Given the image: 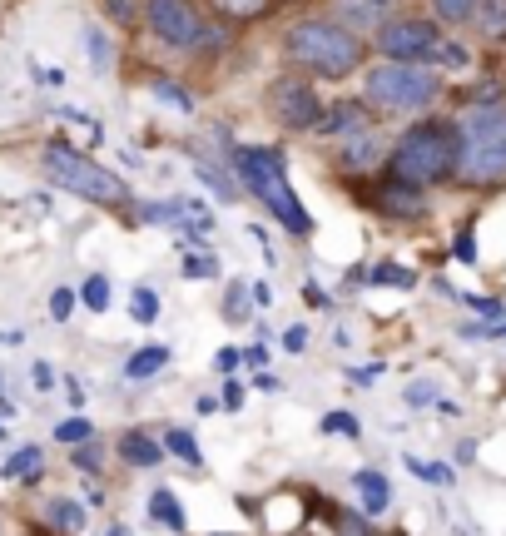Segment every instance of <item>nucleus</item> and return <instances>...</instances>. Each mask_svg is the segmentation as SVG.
Segmentation results:
<instances>
[{
    "mask_svg": "<svg viewBox=\"0 0 506 536\" xmlns=\"http://www.w3.org/2000/svg\"><path fill=\"white\" fill-rule=\"evenodd\" d=\"M194 412H199V417H209V412H224V402L219 398H199L194 402Z\"/></svg>",
    "mask_w": 506,
    "mask_h": 536,
    "instance_id": "nucleus-48",
    "label": "nucleus"
},
{
    "mask_svg": "<svg viewBox=\"0 0 506 536\" xmlns=\"http://www.w3.org/2000/svg\"><path fill=\"white\" fill-rule=\"evenodd\" d=\"M55 437L75 447V442H90V437H95V427H90L85 417H70V422H60V427H55Z\"/></svg>",
    "mask_w": 506,
    "mask_h": 536,
    "instance_id": "nucleus-33",
    "label": "nucleus"
},
{
    "mask_svg": "<svg viewBox=\"0 0 506 536\" xmlns=\"http://www.w3.org/2000/svg\"><path fill=\"white\" fill-rule=\"evenodd\" d=\"M70 462H75V467H85V472H100V467H105V457H100L90 442H85V447L75 442V447H70Z\"/></svg>",
    "mask_w": 506,
    "mask_h": 536,
    "instance_id": "nucleus-38",
    "label": "nucleus"
},
{
    "mask_svg": "<svg viewBox=\"0 0 506 536\" xmlns=\"http://www.w3.org/2000/svg\"><path fill=\"white\" fill-rule=\"evenodd\" d=\"M442 95V75L432 65H407V60H378L363 75V100L382 115H422Z\"/></svg>",
    "mask_w": 506,
    "mask_h": 536,
    "instance_id": "nucleus-6",
    "label": "nucleus"
},
{
    "mask_svg": "<svg viewBox=\"0 0 506 536\" xmlns=\"http://www.w3.org/2000/svg\"><path fill=\"white\" fill-rule=\"evenodd\" d=\"M214 363H219V373H234V368L244 363V353H239V348H219V358H214Z\"/></svg>",
    "mask_w": 506,
    "mask_h": 536,
    "instance_id": "nucleus-43",
    "label": "nucleus"
},
{
    "mask_svg": "<svg viewBox=\"0 0 506 536\" xmlns=\"http://www.w3.org/2000/svg\"><path fill=\"white\" fill-rule=\"evenodd\" d=\"M353 487H358V497H363V507H368V517H382L387 507H392V482L373 472V467H363L358 477H353Z\"/></svg>",
    "mask_w": 506,
    "mask_h": 536,
    "instance_id": "nucleus-13",
    "label": "nucleus"
},
{
    "mask_svg": "<svg viewBox=\"0 0 506 536\" xmlns=\"http://www.w3.org/2000/svg\"><path fill=\"white\" fill-rule=\"evenodd\" d=\"M184 273H189V278H214V273H219V259H214V254H184Z\"/></svg>",
    "mask_w": 506,
    "mask_h": 536,
    "instance_id": "nucleus-35",
    "label": "nucleus"
},
{
    "mask_svg": "<svg viewBox=\"0 0 506 536\" xmlns=\"http://www.w3.org/2000/svg\"><path fill=\"white\" fill-rule=\"evenodd\" d=\"M392 10H397V0H333V20H338V25H348L353 35L378 30Z\"/></svg>",
    "mask_w": 506,
    "mask_h": 536,
    "instance_id": "nucleus-11",
    "label": "nucleus"
},
{
    "mask_svg": "<svg viewBox=\"0 0 506 536\" xmlns=\"http://www.w3.org/2000/svg\"><path fill=\"white\" fill-rule=\"evenodd\" d=\"M268 110H273V120H278L283 130L313 134L318 120H323V110H328V100L318 95V85H308V80H298V75H278V80L268 85Z\"/></svg>",
    "mask_w": 506,
    "mask_h": 536,
    "instance_id": "nucleus-8",
    "label": "nucleus"
},
{
    "mask_svg": "<svg viewBox=\"0 0 506 536\" xmlns=\"http://www.w3.org/2000/svg\"><path fill=\"white\" fill-rule=\"evenodd\" d=\"M100 10H105V20H115L125 30V25H134L144 15V0H100Z\"/></svg>",
    "mask_w": 506,
    "mask_h": 536,
    "instance_id": "nucleus-26",
    "label": "nucleus"
},
{
    "mask_svg": "<svg viewBox=\"0 0 506 536\" xmlns=\"http://www.w3.org/2000/svg\"><path fill=\"white\" fill-rule=\"evenodd\" d=\"M194 174H199V179H204V184H209L219 199H234V194H239V184H234V179H224V174H219L209 159H199V169H194Z\"/></svg>",
    "mask_w": 506,
    "mask_h": 536,
    "instance_id": "nucleus-28",
    "label": "nucleus"
},
{
    "mask_svg": "<svg viewBox=\"0 0 506 536\" xmlns=\"http://www.w3.org/2000/svg\"><path fill=\"white\" fill-rule=\"evenodd\" d=\"M0 442H5V427H0Z\"/></svg>",
    "mask_w": 506,
    "mask_h": 536,
    "instance_id": "nucleus-50",
    "label": "nucleus"
},
{
    "mask_svg": "<svg viewBox=\"0 0 506 536\" xmlns=\"http://www.w3.org/2000/svg\"><path fill=\"white\" fill-rule=\"evenodd\" d=\"M407 467H412L422 482H437V487H452V482H457L452 467H442V462H417V457H407Z\"/></svg>",
    "mask_w": 506,
    "mask_h": 536,
    "instance_id": "nucleus-29",
    "label": "nucleus"
},
{
    "mask_svg": "<svg viewBox=\"0 0 506 536\" xmlns=\"http://www.w3.org/2000/svg\"><path fill=\"white\" fill-rule=\"evenodd\" d=\"M120 457H125L129 467H159L164 462V442L149 437V432H125L120 437Z\"/></svg>",
    "mask_w": 506,
    "mask_h": 536,
    "instance_id": "nucleus-14",
    "label": "nucleus"
},
{
    "mask_svg": "<svg viewBox=\"0 0 506 536\" xmlns=\"http://www.w3.org/2000/svg\"><path fill=\"white\" fill-rule=\"evenodd\" d=\"M244 363H253V368H263V363H268V353H263V348H249V353H244Z\"/></svg>",
    "mask_w": 506,
    "mask_h": 536,
    "instance_id": "nucleus-49",
    "label": "nucleus"
},
{
    "mask_svg": "<svg viewBox=\"0 0 506 536\" xmlns=\"http://www.w3.org/2000/svg\"><path fill=\"white\" fill-rule=\"evenodd\" d=\"M452 254H457L462 264H477V244H472V229H462V234H457V244H452Z\"/></svg>",
    "mask_w": 506,
    "mask_h": 536,
    "instance_id": "nucleus-40",
    "label": "nucleus"
},
{
    "mask_svg": "<svg viewBox=\"0 0 506 536\" xmlns=\"http://www.w3.org/2000/svg\"><path fill=\"white\" fill-rule=\"evenodd\" d=\"M30 383H35V388L45 393V388L55 383V373H50V363H35V368H30Z\"/></svg>",
    "mask_w": 506,
    "mask_h": 536,
    "instance_id": "nucleus-45",
    "label": "nucleus"
},
{
    "mask_svg": "<svg viewBox=\"0 0 506 536\" xmlns=\"http://www.w3.org/2000/svg\"><path fill=\"white\" fill-rule=\"evenodd\" d=\"M0 527H5V517H0Z\"/></svg>",
    "mask_w": 506,
    "mask_h": 536,
    "instance_id": "nucleus-52",
    "label": "nucleus"
},
{
    "mask_svg": "<svg viewBox=\"0 0 506 536\" xmlns=\"http://www.w3.org/2000/svg\"><path fill=\"white\" fill-rule=\"evenodd\" d=\"M382 164L392 179H407L417 189L457 179V120H417L412 130L397 134Z\"/></svg>",
    "mask_w": 506,
    "mask_h": 536,
    "instance_id": "nucleus-2",
    "label": "nucleus"
},
{
    "mask_svg": "<svg viewBox=\"0 0 506 536\" xmlns=\"http://www.w3.org/2000/svg\"><path fill=\"white\" fill-rule=\"evenodd\" d=\"M229 164H234L239 184L249 189L253 199H258L288 234H313V219H308V209L298 204V194H293V184H288V169H283V154H278V149L234 144V149H229Z\"/></svg>",
    "mask_w": 506,
    "mask_h": 536,
    "instance_id": "nucleus-3",
    "label": "nucleus"
},
{
    "mask_svg": "<svg viewBox=\"0 0 506 536\" xmlns=\"http://www.w3.org/2000/svg\"><path fill=\"white\" fill-rule=\"evenodd\" d=\"M467 303H472L477 313H487V318H502V303H497V298H467Z\"/></svg>",
    "mask_w": 506,
    "mask_h": 536,
    "instance_id": "nucleus-46",
    "label": "nucleus"
},
{
    "mask_svg": "<svg viewBox=\"0 0 506 536\" xmlns=\"http://www.w3.org/2000/svg\"><path fill=\"white\" fill-rule=\"evenodd\" d=\"M457 179L472 189L506 179V105H472L457 120Z\"/></svg>",
    "mask_w": 506,
    "mask_h": 536,
    "instance_id": "nucleus-4",
    "label": "nucleus"
},
{
    "mask_svg": "<svg viewBox=\"0 0 506 536\" xmlns=\"http://www.w3.org/2000/svg\"><path fill=\"white\" fill-rule=\"evenodd\" d=\"M373 209L387 214V219H422V214H427V189L382 174V184L373 189Z\"/></svg>",
    "mask_w": 506,
    "mask_h": 536,
    "instance_id": "nucleus-10",
    "label": "nucleus"
},
{
    "mask_svg": "<svg viewBox=\"0 0 506 536\" xmlns=\"http://www.w3.org/2000/svg\"><path fill=\"white\" fill-rule=\"evenodd\" d=\"M129 313H134V323H154V318H159V293H154V288H134Z\"/></svg>",
    "mask_w": 506,
    "mask_h": 536,
    "instance_id": "nucleus-27",
    "label": "nucleus"
},
{
    "mask_svg": "<svg viewBox=\"0 0 506 536\" xmlns=\"http://www.w3.org/2000/svg\"><path fill=\"white\" fill-rule=\"evenodd\" d=\"M387 159V149L378 144V134L363 130V134H348V144H343V164L348 169H373Z\"/></svg>",
    "mask_w": 506,
    "mask_h": 536,
    "instance_id": "nucleus-15",
    "label": "nucleus"
},
{
    "mask_svg": "<svg viewBox=\"0 0 506 536\" xmlns=\"http://www.w3.org/2000/svg\"><path fill=\"white\" fill-rule=\"evenodd\" d=\"M154 95H159V100H169V105H174V110H184V115L194 110V95H184V85H174V80H154Z\"/></svg>",
    "mask_w": 506,
    "mask_h": 536,
    "instance_id": "nucleus-31",
    "label": "nucleus"
},
{
    "mask_svg": "<svg viewBox=\"0 0 506 536\" xmlns=\"http://www.w3.org/2000/svg\"><path fill=\"white\" fill-rule=\"evenodd\" d=\"M432 20L437 25H472L477 20V0H432Z\"/></svg>",
    "mask_w": 506,
    "mask_h": 536,
    "instance_id": "nucleus-20",
    "label": "nucleus"
},
{
    "mask_svg": "<svg viewBox=\"0 0 506 536\" xmlns=\"http://www.w3.org/2000/svg\"><path fill=\"white\" fill-rule=\"evenodd\" d=\"M144 25H149L164 45L194 50L209 20H204V10H199L194 0H144Z\"/></svg>",
    "mask_w": 506,
    "mask_h": 536,
    "instance_id": "nucleus-9",
    "label": "nucleus"
},
{
    "mask_svg": "<svg viewBox=\"0 0 506 536\" xmlns=\"http://www.w3.org/2000/svg\"><path fill=\"white\" fill-rule=\"evenodd\" d=\"M293 536H303V532H293Z\"/></svg>",
    "mask_w": 506,
    "mask_h": 536,
    "instance_id": "nucleus-53",
    "label": "nucleus"
},
{
    "mask_svg": "<svg viewBox=\"0 0 506 536\" xmlns=\"http://www.w3.org/2000/svg\"><path fill=\"white\" fill-rule=\"evenodd\" d=\"M502 100H506V85H502Z\"/></svg>",
    "mask_w": 506,
    "mask_h": 536,
    "instance_id": "nucleus-51",
    "label": "nucleus"
},
{
    "mask_svg": "<svg viewBox=\"0 0 506 536\" xmlns=\"http://www.w3.org/2000/svg\"><path fill=\"white\" fill-rule=\"evenodd\" d=\"M373 283H397V288H412V283H417V273H412V268H397V264H382V268H373Z\"/></svg>",
    "mask_w": 506,
    "mask_h": 536,
    "instance_id": "nucleus-34",
    "label": "nucleus"
},
{
    "mask_svg": "<svg viewBox=\"0 0 506 536\" xmlns=\"http://www.w3.org/2000/svg\"><path fill=\"white\" fill-rule=\"evenodd\" d=\"M75 298H80L75 288H55V293H50V318H55V323H70V313H75Z\"/></svg>",
    "mask_w": 506,
    "mask_h": 536,
    "instance_id": "nucleus-32",
    "label": "nucleus"
},
{
    "mask_svg": "<svg viewBox=\"0 0 506 536\" xmlns=\"http://www.w3.org/2000/svg\"><path fill=\"white\" fill-rule=\"evenodd\" d=\"M40 169H45V179H50L55 189L80 194V199H90V204H110V209L134 204L129 184L115 169H105L100 159H90V154H80V149H70V144H60V139H50V144L40 149Z\"/></svg>",
    "mask_w": 506,
    "mask_h": 536,
    "instance_id": "nucleus-5",
    "label": "nucleus"
},
{
    "mask_svg": "<svg viewBox=\"0 0 506 536\" xmlns=\"http://www.w3.org/2000/svg\"><path fill=\"white\" fill-rule=\"evenodd\" d=\"M442 40H447L442 25L427 15H387L373 30V45H378L382 60H407V65H437Z\"/></svg>",
    "mask_w": 506,
    "mask_h": 536,
    "instance_id": "nucleus-7",
    "label": "nucleus"
},
{
    "mask_svg": "<svg viewBox=\"0 0 506 536\" xmlns=\"http://www.w3.org/2000/svg\"><path fill=\"white\" fill-rule=\"evenodd\" d=\"M303 303H313V308H328V293H323V288L308 278V283H303Z\"/></svg>",
    "mask_w": 506,
    "mask_h": 536,
    "instance_id": "nucleus-44",
    "label": "nucleus"
},
{
    "mask_svg": "<svg viewBox=\"0 0 506 536\" xmlns=\"http://www.w3.org/2000/svg\"><path fill=\"white\" fill-rule=\"evenodd\" d=\"M437 65H447V70H467V65H472V55H467V45H462V40H442Z\"/></svg>",
    "mask_w": 506,
    "mask_h": 536,
    "instance_id": "nucleus-30",
    "label": "nucleus"
},
{
    "mask_svg": "<svg viewBox=\"0 0 506 536\" xmlns=\"http://www.w3.org/2000/svg\"><path fill=\"white\" fill-rule=\"evenodd\" d=\"M85 507L80 502H50V527H60V532H85Z\"/></svg>",
    "mask_w": 506,
    "mask_h": 536,
    "instance_id": "nucleus-23",
    "label": "nucleus"
},
{
    "mask_svg": "<svg viewBox=\"0 0 506 536\" xmlns=\"http://www.w3.org/2000/svg\"><path fill=\"white\" fill-rule=\"evenodd\" d=\"M139 219H144V224H179V219H184V204H179V199H164V204H139Z\"/></svg>",
    "mask_w": 506,
    "mask_h": 536,
    "instance_id": "nucleus-24",
    "label": "nucleus"
},
{
    "mask_svg": "<svg viewBox=\"0 0 506 536\" xmlns=\"http://www.w3.org/2000/svg\"><path fill=\"white\" fill-rule=\"evenodd\" d=\"M249 298H253V293H244V283H234V288H229L224 313H229V318H244V313H249Z\"/></svg>",
    "mask_w": 506,
    "mask_h": 536,
    "instance_id": "nucleus-39",
    "label": "nucleus"
},
{
    "mask_svg": "<svg viewBox=\"0 0 506 536\" xmlns=\"http://www.w3.org/2000/svg\"><path fill=\"white\" fill-rule=\"evenodd\" d=\"M303 343H308L303 328H288V333H283V348H288V353H303Z\"/></svg>",
    "mask_w": 506,
    "mask_h": 536,
    "instance_id": "nucleus-47",
    "label": "nucleus"
},
{
    "mask_svg": "<svg viewBox=\"0 0 506 536\" xmlns=\"http://www.w3.org/2000/svg\"><path fill=\"white\" fill-rule=\"evenodd\" d=\"M85 45H90V65H95V70H110V40H105L100 30H90Z\"/></svg>",
    "mask_w": 506,
    "mask_h": 536,
    "instance_id": "nucleus-36",
    "label": "nucleus"
},
{
    "mask_svg": "<svg viewBox=\"0 0 506 536\" xmlns=\"http://www.w3.org/2000/svg\"><path fill=\"white\" fill-rule=\"evenodd\" d=\"M477 30L487 40H506V0H477Z\"/></svg>",
    "mask_w": 506,
    "mask_h": 536,
    "instance_id": "nucleus-19",
    "label": "nucleus"
},
{
    "mask_svg": "<svg viewBox=\"0 0 506 536\" xmlns=\"http://www.w3.org/2000/svg\"><path fill=\"white\" fill-rule=\"evenodd\" d=\"M159 368H169V348H164V343H154V348H139V353H134V358L125 363V378L144 383V378H154Z\"/></svg>",
    "mask_w": 506,
    "mask_h": 536,
    "instance_id": "nucleus-16",
    "label": "nucleus"
},
{
    "mask_svg": "<svg viewBox=\"0 0 506 536\" xmlns=\"http://www.w3.org/2000/svg\"><path fill=\"white\" fill-rule=\"evenodd\" d=\"M283 55L318 80H348L363 70L368 45H363V35H353L333 15H303L283 30Z\"/></svg>",
    "mask_w": 506,
    "mask_h": 536,
    "instance_id": "nucleus-1",
    "label": "nucleus"
},
{
    "mask_svg": "<svg viewBox=\"0 0 506 536\" xmlns=\"http://www.w3.org/2000/svg\"><path fill=\"white\" fill-rule=\"evenodd\" d=\"M363 130H373L368 105H358V100H338V105H328V110H323V120H318V130H313V134L348 139V134H363Z\"/></svg>",
    "mask_w": 506,
    "mask_h": 536,
    "instance_id": "nucleus-12",
    "label": "nucleus"
},
{
    "mask_svg": "<svg viewBox=\"0 0 506 536\" xmlns=\"http://www.w3.org/2000/svg\"><path fill=\"white\" fill-rule=\"evenodd\" d=\"M75 293H80V303H85L90 313H105V308H110V278H105V273H90Z\"/></svg>",
    "mask_w": 506,
    "mask_h": 536,
    "instance_id": "nucleus-21",
    "label": "nucleus"
},
{
    "mask_svg": "<svg viewBox=\"0 0 506 536\" xmlns=\"http://www.w3.org/2000/svg\"><path fill=\"white\" fill-rule=\"evenodd\" d=\"M35 467H45V452L40 447H20V452H10V462L0 467L5 477H25V472H35Z\"/></svg>",
    "mask_w": 506,
    "mask_h": 536,
    "instance_id": "nucleus-25",
    "label": "nucleus"
},
{
    "mask_svg": "<svg viewBox=\"0 0 506 536\" xmlns=\"http://www.w3.org/2000/svg\"><path fill=\"white\" fill-rule=\"evenodd\" d=\"M224 20H239V25H249V20H263L278 0H209Z\"/></svg>",
    "mask_w": 506,
    "mask_h": 536,
    "instance_id": "nucleus-18",
    "label": "nucleus"
},
{
    "mask_svg": "<svg viewBox=\"0 0 506 536\" xmlns=\"http://www.w3.org/2000/svg\"><path fill=\"white\" fill-rule=\"evenodd\" d=\"M244 398H249V393H244V383H229V388H224V412H239Z\"/></svg>",
    "mask_w": 506,
    "mask_h": 536,
    "instance_id": "nucleus-42",
    "label": "nucleus"
},
{
    "mask_svg": "<svg viewBox=\"0 0 506 536\" xmlns=\"http://www.w3.org/2000/svg\"><path fill=\"white\" fill-rule=\"evenodd\" d=\"M149 517H154V522H164L169 532H184V507L174 502V492H169V487H154V492H149Z\"/></svg>",
    "mask_w": 506,
    "mask_h": 536,
    "instance_id": "nucleus-17",
    "label": "nucleus"
},
{
    "mask_svg": "<svg viewBox=\"0 0 506 536\" xmlns=\"http://www.w3.org/2000/svg\"><path fill=\"white\" fill-rule=\"evenodd\" d=\"M323 432H343V437H363V427H358V417H348V412H328V417H323Z\"/></svg>",
    "mask_w": 506,
    "mask_h": 536,
    "instance_id": "nucleus-37",
    "label": "nucleus"
},
{
    "mask_svg": "<svg viewBox=\"0 0 506 536\" xmlns=\"http://www.w3.org/2000/svg\"><path fill=\"white\" fill-rule=\"evenodd\" d=\"M407 402H412V407H427V402H437V388H432V383H412V388H407Z\"/></svg>",
    "mask_w": 506,
    "mask_h": 536,
    "instance_id": "nucleus-41",
    "label": "nucleus"
},
{
    "mask_svg": "<svg viewBox=\"0 0 506 536\" xmlns=\"http://www.w3.org/2000/svg\"><path fill=\"white\" fill-rule=\"evenodd\" d=\"M164 447L179 457V462H189V467H199L204 457H199V442H194V432H184V427H169L164 432Z\"/></svg>",
    "mask_w": 506,
    "mask_h": 536,
    "instance_id": "nucleus-22",
    "label": "nucleus"
}]
</instances>
